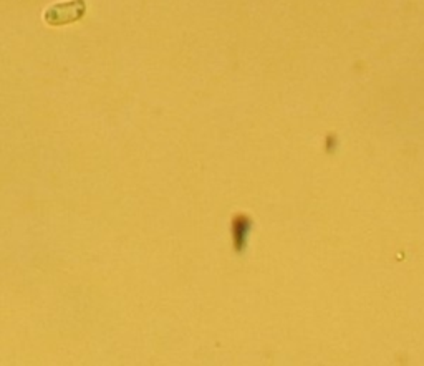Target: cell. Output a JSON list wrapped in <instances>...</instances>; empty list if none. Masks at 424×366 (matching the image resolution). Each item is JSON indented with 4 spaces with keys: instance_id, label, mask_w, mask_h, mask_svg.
Wrapping results in <instances>:
<instances>
[{
    "instance_id": "cell-1",
    "label": "cell",
    "mask_w": 424,
    "mask_h": 366,
    "mask_svg": "<svg viewBox=\"0 0 424 366\" xmlns=\"http://www.w3.org/2000/svg\"><path fill=\"white\" fill-rule=\"evenodd\" d=\"M85 11H87L85 0H71V2L55 4V6L47 8L45 22L52 27L68 25V23L80 20L85 16Z\"/></svg>"
}]
</instances>
